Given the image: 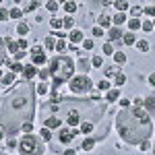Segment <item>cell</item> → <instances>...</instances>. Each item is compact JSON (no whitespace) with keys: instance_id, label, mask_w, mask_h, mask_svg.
Instances as JSON below:
<instances>
[{"instance_id":"1","label":"cell","mask_w":155,"mask_h":155,"mask_svg":"<svg viewBox=\"0 0 155 155\" xmlns=\"http://www.w3.org/2000/svg\"><path fill=\"white\" fill-rule=\"evenodd\" d=\"M35 95L37 87L31 81H17L11 91L0 99V126L8 134L23 130L25 124L35 118Z\"/></svg>"},{"instance_id":"2","label":"cell","mask_w":155,"mask_h":155,"mask_svg":"<svg viewBox=\"0 0 155 155\" xmlns=\"http://www.w3.org/2000/svg\"><path fill=\"white\" fill-rule=\"evenodd\" d=\"M48 107H54L58 114L64 116L68 126H81L83 122L97 124L106 116V104L99 101V97L93 99H74V97H60L58 101H52Z\"/></svg>"},{"instance_id":"3","label":"cell","mask_w":155,"mask_h":155,"mask_svg":"<svg viewBox=\"0 0 155 155\" xmlns=\"http://www.w3.org/2000/svg\"><path fill=\"white\" fill-rule=\"evenodd\" d=\"M116 128L124 143L141 145L151 139L153 134V122L151 114L143 107H122L116 116Z\"/></svg>"},{"instance_id":"4","label":"cell","mask_w":155,"mask_h":155,"mask_svg":"<svg viewBox=\"0 0 155 155\" xmlns=\"http://www.w3.org/2000/svg\"><path fill=\"white\" fill-rule=\"evenodd\" d=\"M74 68H77V64L72 62L71 56L60 54V56H54V58L50 60V77L54 81V89H58L62 83L71 81Z\"/></svg>"},{"instance_id":"5","label":"cell","mask_w":155,"mask_h":155,"mask_svg":"<svg viewBox=\"0 0 155 155\" xmlns=\"http://www.w3.org/2000/svg\"><path fill=\"white\" fill-rule=\"evenodd\" d=\"M17 147H19L21 155H44V151H46L44 139H39L37 134H25Z\"/></svg>"},{"instance_id":"6","label":"cell","mask_w":155,"mask_h":155,"mask_svg":"<svg viewBox=\"0 0 155 155\" xmlns=\"http://www.w3.org/2000/svg\"><path fill=\"white\" fill-rule=\"evenodd\" d=\"M72 93H87V91H91V87H93V81L89 79V77H85V74H79V77H72V81L68 83Z\"/></svg>"},{"instance_id":"7","label":"cell","mask_w":155,"mask_h":155,"mask_svg":"<svg viewBox=\"0 0 155 155\" xmlns=\"http://www.w3.org/2000/svg\"><path fill=\"white\" fill-rule=\"evenodd\" d=\"M77 132H79V130H74V128H72V130L62 128V130L58 132V141L62 145H68V143H72V139H74V134H77Z\"/></svg>"},{"instance_id":"8","label":"cell","mask_w":155,"mask_h":155,"mask_svg":"<svg viewBox=\"0 0 155 155\" xmlns=\"http://www.w3.org/2000/svg\"><path fill=\"white\" fill-rule=\"evenodd\" d=\"M60 124H62V120H60L58 116H48V118H46V128H50V130L60 128Z\"/></svg>"},{"instance_id":"9","label":"cell","mask_w":155,"mask_h":155,"mask_svg":"<svg viewBox=\"0 0 155 155\" xmlns=\"http://www.w3.org/2000/svg\"><path fill=\"white\" fill-rule=\"evenodd\" d=\"M68 39H71V44H72V46H74V44H79V41H85L83 31H79V29H72L71 33H68Z\"/></svg>"},{"instance_id":"10","label":"cell","mask_w":155,"mask_h":155,"mask_svg":"<svg viewBox=\"0 0 155 155\" xmlns=\"http://www.w3.org/2000/svg\"><path fill=\"white\" fill-rule=\"evenodd\" d=\"M37 74V68L33 66V64H29V66H25V71H23V77H25V81H31L33 77Z\"/></svg>"},{"instance_id":"11","label":"cell","mask_w":155,"mask_h":155,"mask_svg":"<svg viewBox=\"0 0 155 155\" xmlns=\"http://www.w3.org/2000/svg\"><path fill=\"white\" fill-rule=\"evenodd\" d=\"M107 35H110L112 41H118V39H122V29H120V27H112V29L107 31Z\"/></svg>"},{"instance_id":"12","label":"cell","mask_w":155,"mask_h":155,"mask_svg":"<svg viewBox=\"0 0 155 155\" xmlns=\"http://www.w3.org/2000/svg\"><path fill=\"white\" fill-rule=\"evenodd\" d=\"M31 58H33V66H44V64L48 62V58H46V54H44V52H39V54L31 56Z\"/></svg>"},{"instance_id":"13","label":"cell","mask_w":155,"mask_h":155,"mask_svg":"<svg viewBox=\"0 0 155 155\" xmlns=\"http://www.w3.org/2000/svg\"><path fill=\"white\" fill-rule=\"evenodd\" d=\"M110 23H112V19H110L107 15H99V17H97V27H101V29L106 27V29H107Z\"/></svg>"},{"instance_id":"14","label":"cell","mask_w":155,"mask_h":155,"mask_svg":"<svg viewBox=\"0 0 155 155\" xmlns=\"http://www.w3.org/2000/svg\"><path fill=\"white\" fill-rule=\"evenodd\" d=\"M120 99V91L118 89H110L106 93V101H118Z\"/></svg>"},{"instance_id":"15","label":"cell","mask_w":155,"mask_h":155,"mask_svg":"<svg viewBox=\"0 0 155 155\" xmlns=\"http://www.w3.org/2000/svg\"><path fill=\"white\" fill-rule=\"evenodd\" d=\"M6 52H8V50H6V39L0 37V64L6 60Z\"/></svg>"},{"instance_id":"16","label":"cell","mask_w":155,"mask_h":155,"mask_svg":"<svg viewBox=\"0 0 155 155\" xmlns=\"http://www.w3.org/2000/svg\"><path fill=\"white\" fill-rule=\"evenodd\" d=\"M112 21H114V27H120L122 23H126V15L124 12H118V15H114Z\"/></svg>"},{"instance_id":"17","label":"cell","mask_w":155,"mask_h":155,"mask_svg":"<svg viewBox=\"0 0 155 155\" xmlns=\"http://www.w3.org/2000/svg\"><path fill=\"white\" fill-rule=\"evenodd\" d=\"M0 83L4 85V87H6V85H12L15 83V72H6V74L0 79Z\"/></svg>"},{"instance_id":"18","label":"cell","mask_w":155,"mask_h":155,"mask_svg":"<svg viewBox=\"0 0 155 155\" xmlns=\"http://www.w3.org/2000/svg\"><path fill=\"white\" fill-rule=\"evenodd\" d=\"M37 6H39V2H23L21 11H23V12H31V11H35Z\"/></svg>"},{"instance_id":"19","label":"cell","mask_w":155,"mask_h":155,"mask_svg":"<svg viewBox=\"0 0 155 155\" xmlns=\"http://www.w3.org/2000/svg\"><path fill=\"white\" fill-rule=\"evenodd\" d=\"M6 48L11 54H17V52H21L19 50V41H12V39H6Z\"/></svg>"},{"instance_id":"20","label":"cell","mask_w":155,"mask_h":155,"mask_svg":"<svg viewBox=\"0 0 155 155\" xmlns=\"http://www.w3.org/2000/svg\"><path fill=\"white\" fill-rule=\"evenodd\" d=\"M93 126H95V124H91V122H83V124L79 126V132H85V134H89V132H93Z\"/></svg>"},{"instance_id":"21","label":"cell","mask_w":155,"mask_h":155,"mask_svg":"<svg viewBox=\"0 0 155 155\" xmlns=\"http://www.w3.org/2000/svg\"><path fill=\"white\" fill-rule=\"evenodd\" d=\"M114 6H116L120 12H124V11H128V8H130V4H128L126 0H118V2H114Z\"/></svg>"},{"instance_id":"22","label":"cell","mask_w":155,"mask_h":155,"mask_svg":"<svg viewBox=\"0 0 155 155\" xmlns=\"http://www.w3.org/2000/svg\"><path fill=\"white\" fill-rule=\"evenodd\" d=\"M21 17H23L21 6H12V8H11V19H21Z\"/></svg>"},{"instance_id":"23","label":"cell","mask_w":155,"mask_h":155,"mask_svg":"<svg viewBox=\"0 0 155 155\" xmlns=\"http://www.w3.org/2000/svg\"><path fill=\"white\" fill-rule=\"evenodd\" d=\"M114 60H116V64H124L126 62V54L124 52H114Z\"/></svg>"},{"instance_id":"24","label":"cell","mask_w":155,"mask_h":155,"mask_svg":"<svg viewBox=\"0 0 155 155\" xmlns=\"http://www.w3.org/2000/svg\"><path fill=\"white\" fill-rule=\"evenodd\" d=\"M27 31H29V25L25 23V21H21V23L17 25V33H21V35H25Z\"/></svg>"},{"instance_id":"25","label":"cell","mask_w":155,"mask_h":155,"mask_svg":"<svg viewBox=\"0 0 155 155\" xmlns=\"http://www.w3.org/2000/svg\"><path fill=\"white\" fill-rule=\"evenodd\" d=\"M124 44H126V46L137 44V37H134V33H124Z\"/></svg>"},{"instance_id":"26","label":"cell","mask_w":155,"mask_h":155,"mask_svg":"<svg viewBox=\"0 0 155 155\" xmlns=\"http://www.w3.org/2000/svg\"><path fill=\"white\" fill-rule=\"evenodd\" d=\"M114 81H116V85H118V87H122V85L126 83V77H124V72H116Z\"/></svg>"},{"instance_id":"27","label":"cell","mask_w":155,"mask_h":155,"mask_svg":"<svg viewBox=\"0 0 155 155\" xmlns=\"http://www.w3.org/2000/svg\"><path fill=\"white\" fill-rule=\"evenodd\" d=\"M50 25H52V29H60V27H64V19H56V17H54V19L50 21Z\"/></svg>"},{"instance_id":"28","label":"cell","mask_w":155,"mask_h":155,"mask_svg":"<svg viewBox=\"0 0 155 155\" xmlns=\"http://www.w3.org/2000/svg\"><path fill=\"white\" fill-rule=\"evenodd\" d=\"M41 139H44V143H46V141H52V130H50V128H46V126H44V128H41Z\"/></svg>"},{"instance_id":"29","label":"cell","mask_w":155,"mask_h":155,"mask_svg":"<svg viewBox=\"0 0 155 155\" xmlns=\"http://www.w3.org/2000/svg\"><path fill=\"white\" fill-rule=\"evenodd\" d=\"M93 145H95V141H93V139L89 137V139H85V141H83V147H81V149L89 151V149H93Z\"/></svg>"},{"instance_id":"30","label":"cell","mask_w":155,"mask_h":155,"mask_svg":"<svg viewBox=\"0 0 155 155\" xmlns=\"http://www.w3.org/2000/svg\"><path fill=\"white\" fill-rule=\"evenodd\" d=\"M141 25H143V21H139V19H130V21H128V27H130L132 31H137Z\"/></svg>"},{"instance_id":"31","label":"cell","mask_w":155,"mask_h":155,"mask_svg":"<svg viewBox=\"0 0 155 155\" xmlns=\"http://www.w3.org/2000/svg\"><path fill=\"white\" fill-rule=\"evenodd\" d=\"M23 71H25V66L21 62H12L11 64V72H23Z\"/></svg>"},{"instance_id":"32","label":"cell","mask_w":155,"mask_h":155,"mask_svg":"<svg viewBox=\"0 0 155 155\" xmlns=\"http://www.w3.org/2000/svg\"><path fill=\"white\" fill-rule=\"evenodd\" d=\"M64 11L68 12V15H72V12L77 11V4L74 2H64Z\"/></svg>"},{"instance_id":"33","label":"cell","mask_w":155,"mask_h":155,"mask_svg":"<svg viewBox=\"0 0 155 155\" xmlns=\"http://www.w3.org/2000/svg\"><path fill=\"white\" fill-rule=\"evenodd\" d=\"M104 54H106V56H114V46H112V44H104Z\"/></svg>"},{"instance_id":"34","label":"cell","mask_w":155,"mask_h":155,"mask_svg":"<svg viewBox=\"0 0 155 155\" xmlns=\"http://www.w3.org/2000/svg\"><path fill=\"white\" fill-rule=\"evenodd\" d=\"M46 8H48L50 12H56L58 11V2H56V0H50L48 4H46Z\"/></svg>"},{"instance_id":"35","label":"cell","mask_w":155,"mask_h":155,"mask_svg":"<svg viewBox=\"0 0 155 155\" xmlns=\"http://www.w3.org/2000/svg\"><path fill=\"white\" fill-rule=\"evenodd\" d=\"M143 12V8L141 6H130V15H132V19H139V15Z\"/></svg>"},{"instance_id":"36","label":"cell","mask_w":155,"mask_h":155,"mask_svg":"<svg viewBox=\"0 0 155 155\" xmlns=\"http://www.w3.org/2000/svg\"><path fill=\"white\" fill-rule=\"evenodd\" d=\"M44 44H46V48H48V50H56V41H54V37H46Z\"/></svg>"},{"instance_id":"37","label":"cell","mask_w":155,"mask_h":155,"mask_svg":"<svg viewBox=\"0 0 155 155\" xmlns=\"http://www.w3.org/2000/svg\"><path fill=\"white\" fill-rule=\"evenodd\" d=\"M137 48L141 50V52H147V50H149V41H145V39H139V44H137Z\"/></svg>"},{"instance_id":"38","label":"cell","mask_w":155,"mask_h":155,"mask_svg":"<svg viewBox=\"0 0 155 155\" xmlns=\"http://www.w3.org/2000/svg\"><path fill=\"white\" fill-rule=\"evenodd\" d=\"M143 12L147 15V17H153V19H155V6H153V4H151V6H145Z\"/></svg>"},{"instance_id":"39","label":"cell","mask_w":155,"mask_h":155,"mask_svg":"<svg viewBox=\"0 0 155 155\" xmlns=\"http://www.w3.org/2000/svg\"><path fill=\"white\" fill-rule=\"evenodd\" d=\"M141 29H143V31H153V21H143Z\"/></svg>"},{"instance_id":"40","label":"cell","mask_w":155,"mask_h":155,"mask_svg":"<svg viewBox=\"0 0 155 155\" xmlns=\"http://www.w3.org/2000/svg\"><path fill=\"white\" fill-rule=\"evenodd\" d=\"M91 64H93L95 68H99V66L104 64V60H101V56H93V58H91Z\"/></svg>"},{"instance_id":"41","label":"cell","mask_w":155,"mask_h":155,"mask_svg":"<svg viewBox=\"0 0 155 155\" xmlns=\"http://www.w3.org/2000/svg\"><path fill=\"white\" fill-rule=\"evenodd\" d=\"M6 19H11V11H6V8H0V21H6Z\"/></svg>"},{"instance_id":"42","label":"cell","mask_w":155,"mask_h":155,"mask_svg":"<svg viewBox=\"0 0 155 155\" xmlns=\"http://www.w3.org/2000/svg\"><path fill=\"white\" fill-rule=\"evenodd\" d=\"M97 89H101V91H110V83H107L106 79H104L101 83H97Z\"/></svg>"},{"instance_id":"43","label":"cell","mask_w":155,"mask_h":155,"mask_svg":"<svg viewBox=\"0 0 155 155\" xmlns=\"http://www.w3.org/2000/svg\"><path fill=\"white\" fill-rule=\"evenodd\" d=\"M37 93H39V95H44V93H48V87H46L44 83H39V85H37Z\"/></svg>"},{"instance_id":"44","label":"cell","mask_w":155,"mask_h":155,"mask_svg":"<svg viewBox=\"0 0 155 155\" xmlns=\"http://www.w3.org/2000/svg\"><path fill=\"white\" fill-rule=\"evenodd\" d=\"M83 48L85 50H93V39H85V41H83Z\"/></svg>"},{"instance_id":"45","label":"cell","mask_w":155,"mask_h":155,"mask_svg":"<svg viewBox=\"0 0 155 155\" xmlns=\"http://www.w3.org/2000/svg\"><path fill=\"white\" fill-rule=\"evenodd\" d=\"M72 23H74L72 17H66V19H64V27H66V29H72Z\"/></svg>"},{"instance_id":"46","label":"cell","mask_w":155,"mask_h":155,"mask_svg":"<svg viewBox=\"0 0 155 155\" xmlns=\"http://www.w3.org/2000/svg\"><path fill=\"white\" fill-rule=\"evenodd\" d=\"M91 33H93L95 37H101V35H104V29H101V27H95V29H93Z\"/></svg>"},{"instance_id":"47","label":"cell","mask_w":155,"mask_h":155,"mask_svg":"<svg viewBox=\"0 0 155 155\" xmlns=\"http://www.w3.org/2000/svg\"><path fill=\"white\" fill-rule=\"evenodd\" d=\"M27 46H29V44H27V39H19V50H21V52L27 50Z\"/></svg>"},{"instance_id":"48","label":"cell","mask_w":155,"mask_h":155,"mask_svg":"<svg viewBox=\"0 0 155 155\" xmlns=\"http://www.w3.org/2000/svg\"><path fill=\"white\" fill-rule=\"evenodd\" d=\"M50 77V68H44V71H39V79H48Z\"/></svg>"},{"instance_id":"49","label":"cell","mask_w":155,"mask_h":155,"mask_svg":"<svg viewBox=\"0 0 155 155\" xmlns=\"http://www.w3.org/2000/svg\"><path fill=\"white\" fill-rule=\"evenodd\" d=\"M120 107H130V99H120Z\"/></svg>"},{"instance_id":"50","label":"cell","mask_w":155,"mask_h":155,"mask_svg":"<svg viewBox=\"0 0 155 155\" xmlns=\"http://www.w3.org/2000/svg\"><path fill=\"white\" fill-rule=\"evenodd\" d=\"M116 68H106V77H116Z\"/></svg>"},{"instance_id":"51","label":"cell","mask_w":155,"mask_h":155,"mask_svg":"<svg viewBox=\"0 0 155 155\" xmlns=\"http://www.w3.org/2000/svg\"><path fill=\"white\" fill-rule=\"evenodd\" d=\"M64 48H66V44H64L62 39H60V41H56V50H60V52H62Z\"/></svg>"},{"instance_id":"52","label":"cell","mask_w":155,"mask_h":155,"mask_svg":"<svg viewBox=\"0 0 155 155\" xmlns=\"http://www.w3.org/2000/svg\"><path fill=\"white\" fill-rule=\"evenodd\" d=\"M23 54L25 52H17V54H15V62H21V60H23Z\"/></svg>"},{"instance_id":"53","label":"cell","mask_w":155,"mask_h":155,"mask_svg":"<svg viewBox=\"0 0 155 155\" xmlns=\"http://www.w3.org/2000/svg\"><path fill=\"white\" fill-rule=\"evenodd\" d=\"M141 149H143V151H147V149H151V145H149V141H145V143H141Z\"/></svg>"},{"instance_id":"54","label":"cell","mask_w":155,"mask_h":155,"mask_svg":"<svg viewBox=\"0 0 155 155\" xmlns=\"http://www.w3.org/2000/svg\"><path fill=\"white\" fill-rule=\"evenodd\" d=\"M149 85H151V87H155V72L149 77Z\"/></svg>"},{"instance_id":"55","label":"cell","mask_w":155,"mask_h":155,"mask_svg":"<svg viewBox=\"0 0 155 155\" xmlns=\"http://www.w3.org/2000/svg\"><path fill=\"white\" fill-rule=\"evenodd\" d=\"M39 52H41V48L37 46V48H33V50H31V56H35V54H39Z\"/></svg>"},{"instance_id":"56","label":"cell","mask_w":155,"mask_h":155,"mask_svg":"<svg viewBox=\"0 0 155 155\" xmlns=\"http://www.w3.org/2000/svg\"><path fill=\"white\" fill-rule=\"evenodd\" d=\"M23 132H31V122H29V124H25V126H23Z\"/></svg>"},{"instance_id":"57","label":"cell","mask_w":155,"mask_h":155,"mask_svg":"<svg viewBox=\"0 0 155 155\" xmlns=\"http://www.w3.org/2000/svg\"><path fill=\"white\" fill-rule=\"evenodd\" d=\"M64 155H77V151H74V149H66V151H64Z\"/></svg>"},{"instance_id":"58","label":"cell","mask_w":155,"mask_h":155,"mask_svg":"<svg viewBox=\"0 0 155 155\" xmlns=\"http://www.w3.org/2000/svg\"><path fill=\"white\" fill-rule=\"evenodd\" d=\"M87 64H89V62H87V60H81V68H85V71H87V68H89V66H87Z\"/></svg>"},{"instance_id":"59","label":"cell","mask_w":155,"mask_h":155,"mask_svg":"<svg viewBox=\"0 0 155 155\" xmlns=\"http://www.w3.org/2000/svg\"><path fill=\"white\" fill-rule=\"evenodd\" d=\"M2 77H4V72H2V71H0V79H2Z\"/></svg>"},{"instance_id":"60","label":"cell","mask_w":155,"mask_h":155,"mask_svg":"<svg viewBox=\"0 0 155 155\" xmlns=\"http://www.w3.org/2000/svg\"><path fill=\"white\" fill-rule=\"evenodd\" d=\"M153 155H155V145H153Z\"/></svg>"},{"instance_id":"61","label":"cell","mask_w":155,"mask_h":155,"mask_svg":"<svg viewBox=\"0 0 155 155\" xmlns=\"http://www.w3.org/2000/svg\"><path fill=\"white\" fill-rule=\"evenodd\" d=\"M153 27H155V19H153Z\"/></svg>"}]
</instances>
